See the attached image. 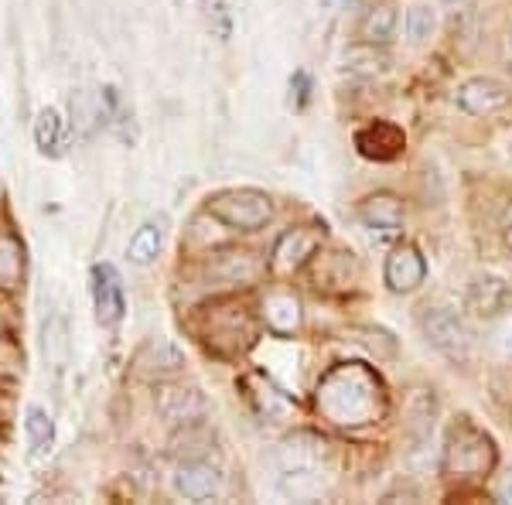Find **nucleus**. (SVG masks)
I'll use <instances>...</instances> for the list:
<instances>
[{"instance_id": "f257e3e1", "label": "nucleus", "mask_w": 512, "mask_h": 505, "mask_svg": "<svg viewBox=\"0 0 512 505\" xmlns=\"http://www.w3.org/2000/svg\"><path fill=\"white\" fill-rule=\"evenodd\" d=\"M495 465V444L485 430L468 420H458L444 447V475L448 478H482Z\"/></svg>"}, {"instance_id": "f03ea898", "label": "nucleus", "mask_w": 512, "mask_h": 505, "mask_svg": "<svg viewBox=\"0 0 512 505\" xmlns=\"http://www.w3.org/2000/svg\"><path fill=\"white\" fill-rule=\"evenodd\" d=\"M420 328H424L427 342H431L448 362H454V366H468V362H472L475 335H472L468 321L461 318L458 311H451V308H427L424 318H420Z\"/></svg>"}, {"instance_id": "7ed1b4c3", "label": "nucleus", "mask_w": 512, "mask_h": 505, "mask_svg": "<svg viewBox=\"0 0 512 505\" xmlns=\"http://www.w3.org/2000/svg\"><path fill=\"white\" fill-rule=\"evenodd\" d=\"M209 212L219 222H226L229 229L256 233V229H263L274 219V202H270V195L256 192V188H233V192L209 198Z\"/></svg>"}, {"instance_id": "20e7f679", "label": "nucleus", "mask_w": 512, "mask_h": 505, "mask_svg": "<svg viewBox=\"0 0 512 505\" xmlns=\"http://www.w3.org/2000/svg\"><path fill=\"white\" fill-rule=\"evenodd\" d=\"M454 103H458V110H465L468 117H495V113L512 106V89L502 79L475 76V79L461 82L458 93H454Z\"/></svg>"}, {"instance_id": "39448f33", "label": "nucleus", "mask_w": 512, "mask_h": 505, "mask_svg": "<svg viewBox=\"0 0 512 505\" xmlns=\"http://www.w3.org/2000/svg\"><path fill=\"white\" fill-rule=\"evenodd\" d=\"M325 441L315 434H294L287 437L284 447H280V465H284L287 478H297V482H315L321 475V465H325Z\"/></svg>"}, {"instance_id": "423d86ee", "label": "nucleus", "mask_w": 512, "mask_h": 505, "mask_svg": "<svg viewBox=\"0 0 512 505\" xmlns=\"http://www.w3.org/2000/svg\"><path fill=\"white\" fill-rule=\"evenodd\" d=\"M383 280L393 294H414L420 284L427 280V260L417 246L400 243L393 246L390 256H386V267H383Z\"/></svg>"}, {"instance_id": "0eeeda50", "label": "nucleus", "mask_w": 512, "mask_h": 505, "mask_svg": "<svg viewBox=\"0 0 512 505\" xmlns=\"http://www.w3.org/2000/svg\"><path fill=\"white\" fill-rule=\"evenodd\" d=\"M509 301H512L509 284L502 277H495V273H478V277H472V284H468V291H465L468 314L485 318V321L499 318V314L509 308Z\"/></svg>"}, {"instance_id": "6e6552de", "label": "nucleus", "mask_w": 512, "mask_h": 505, "mask_svg": "<svg viewBox=\"0 0 512 505\" xmlns=\"http://www.w3.org/2000/svg\"><path fill=\"white\" fill-rule=\"evenodd\" d=\"M403 147H407L403 130L386 120L369 123V127H362L359 134H355V151L366 157V161H379V164L396 161V157L403 154Z\"/></svg>"}, {"instance_id": "1a4fd4ad", "label": "nucleus", "mask_w": 512, "mask_h": 505, "mask_svg": "<svg viewBox=\"0 0 512 505\" xmlns=\"http://www.w3.org/2000/svg\"><path fill=\"white\" fill-rule=\"evenodd\" d=\"M158 413L168 424L188 427L205 417V396L195 386H161L158 389Z\"/></svg>"}, {"instance_id": "9d476101", "label": "nucleus", "mask_w": 512, "mask_h": 505, "mask_svg": "<svg viewBox=\"0 0 512 505\" xmlns=\"http://www.w3.org/2000/svg\"><path fill=\"white\" fill-rule=\"evenodd\" d=\"M175 492L188 502H209L222 492V475L209 461H185L175 471Z\"/></svg>"}, {"instance_id": "9b49d317", "label": "nucleus", "mask_w": 512, "mask_h": 505, "mask_svg": "<svg viewBox=\"0 0 512 505\" xmlns=\"http://www.w3.org/2000/svg\"><path fill=\"white\" fill-rule=\"evenodd\" d=\"M93 304L99 325H117L123 318V284L120 273L110 263H96L93 267Z\"/></svg>"}, {"instance_id": "f8f14e48", "label": "nucleus", "mask_w": 512, "mask_h": 505, "mask_svg": "<svg viewBox=\"0 0 512 505\" xmlns=\"http://www.w3.org/2000/svg\"><path fill=\"white\" fill-rule=\"evenodd\" d=\"M359 219L366 229L379 236H400L403 229V202L393 192H376L359 205Z\"/></svg>"}, {"instance_id": "ddd939ff", "label": "nucleus", "mask_w": 512, "mask_h": 505, "mask_svg": "<svg viewBox=\"0 0 512 505\" xmlns=\"http://www.w3.org/2000/svg\"><path fill=\"white\" fill-rule=\"evenodd\" d=\"M318 246H321V239L311 233V229H291V233H284L277 239L274 256H270V267H274L277 273L301 270L304 263L318 253Z\"/></svg>"}, {"instance_id": "4468645a", "label": "nucleus", "mask_w": 512, "mask_h": 505, "mask_svg": "<svg viewBox=\"0 0 512 505\" xmlns=\"http://www.w3.org/2000/svg\"><path fill=\"white\" fill-rule=\"evenodd\" d=\"M342 69L349 72V76H359V79H379L393 69V59H390V52H386V45L355 41L352 48H345Z\"/></svg>"}, {"instance_id": "2eb2a0df", "label": "nucleus", "mask_w": 512, "mask_h": 505, "mask_svg": "<svg viewBox=\"0 0 512 505\" xmlns=\"http://www.w3.org/2000/svg\"><path fill=\"white\" fill-rule=\"evenodd\" d=\"M209 273L219 280V284H226V287H246V284H253V280L263 273V263L256 260L253 253L233 250V253L216 256V260H212V267H209Z\"/></svg>"}, {"instance_id": "dca6fc26", "label": "nucleus", "mask_w": 512, "mask_h": 505, "mask_svg": "<svg viewBox=\"0 0 512 505\" xmlns=\"http://www.w3.org/2000/svg\"><path fill=\"white\" fill-rule=\"evenodd\" d=\"M161 246H164V229H161L158 219H151V222H144L134 236H130L127 256H130V263H137V267H147V263L158 260Z\"/></svg>"}, {"instance_id": "f3484780", "label": "nucleus", "mask_w": 512, "mask_h": 505, "mask_svg": "<svg viewBox=\"0 0 512 505\" xmlns=\"http://www.w3.org/2000/svg\"><path fill=\"white\" fill-rule=\"evenodd\" d=\"M137 366H140V372H147V376H168V372H178L185 366V355L161 338V342H151L144 352H140Z\"/></svg>"}, {"instance_id": "a211bd4d", "label": "nucleus", "mask_w": 512, "mask_h": 505, "mask_svg": "<svg viewBox=\"0 0 512 505\" xmlns=\"http://www.w3.org/2000/svg\"><path fill=\"white\" fill-rule=\"evenodd\" d=\"M393 35H396V7L393 4H376L359 24V38L373 41V45H390Z\"/></svg>"}, {"instance_id": "6ab92c4d", "label": "nucleus", "mask_w": 512, "mask_h": 505, "mask_svg": "<svg viewBox=\"0 0 512 505\" xmlns=\"http://www.w3.org/2000/svg\"><path fill=\"white\" fill-rule=\"evenodd\" d=\"M35 144H38V151L41 154H62V147H65V120H62V113L59 110H41L38 113V120H35Z\"/></svg>"}, {"instance_id": "aec40b11", "label": "nucleus", "mask_w": 512, "mask_h": 505, "mask_svg": "<svg viewBox=\"0 0 512 505\" xmlns=\"http://www.w3.org/2000/svg\"><path fill=\"white\" fill-rule=\"evenodd\" d=\"M437 31V11L431 4H410L407 7V18H403V35L414 48L427 45Z\"/></svg>"}, {"instance_id": "412c9836", "label": "nucleus", "mask_w": 512, "mask_h": 505, "mask_svg": "<svg viewBox=\"0 0 512 505\" xmlns=\"http://www.w3.org/2000/svg\"><path fill=\"white\" fill-rule=\"evenodd\" d=\"M24 273V253L14 236H0V291H11L21 284Z\"/></svg>"}, {"instance_id": "4be33fe9", "label": "nucleus", "mask_w": 512, "mask_h": 505, "mask_svg": "<svg viewBox=\"0 0 512 505\" xmlns=\"http://www.w3.org/2000/svg\"><path fill=\"white\" fill-rule=\"evenodd\" d=\"M24 430H28V441H31V451L35 454H45L55 441V424L41 407L28 410V417H24Z\"/></svg>"}, {"instance_id": "5701e85b", "label": "nucleus", "mask_w": 512, "mask_h": 505, "mask_svg": "<svg viewBox=\"0 0 512 505\" xmlns=\"http://www.w3.org/2000/svg\"><path fill=\"white\" fill-rule=\"evenodd\" d=\"M45 352H48V359L55 362V369H62L65 359H69V328H65L62 314L45 325Z\"/></svg>"}, {"instance_id": "b1692460", "label": "nucleus", "mask_w": 512, "mask_h": 505, "mask_svg": "<svg viewBox=\"0 0 512 505\" xmlns=\"http://www.w3.org/2000/svg\"><path fill=\"white\" fill-rule=\"evenodd\" d=\"M492 349H499L502 355H512V318H502L495 321L492 328Z\"/></svg>"}, {"instance_id": "393cba45", "label": "nucleus", "mask_w": 512, "mask_h": 505, "mask_svg": "<svg viewBox=\"0 0 512 505\" xmlns=\"http://www.w3.org/2000/svg\"><path fill=\"white\" fill-rule=\"evenodd\" d=\"M291 86H297V106L308 103V89H311V82H308V76H304V72H297V76L291 79Z\"/></svg>"}, {"instance_id": "a878e982", "label": "nucleus", "mask_w": 512, "mask_h": 505, "mask_svg": "<svg viewBox=\"0 0 512 505\" xmlns=\"http://www.w3.org/2000/svg\"><path fill=\"white\" fill-rule=\"evenodd\" d=\"M499 499H502V502H512V475L499 485Z\"/></svg>"}, {"instance_id": "bb28decb", "label": "nucleus", "mask_w": 512, "mask_h": 505, "mask_svg": "<svg viewBox=\"0 0 512 505\" xmlns=\"http://www.w3.org/2000/svg\"><path fill=\"white\" fill-rule=\"evenodd\" d=\"M502 236H506V246H509V253H512V209L506 215V226H502Z\"/></svg>"}, {"instance_id": "cd10ccee", "label": "nucleus", "mask_w": 512, "mask_h": 505, "mask_svg": "<svg viewBox=\"0 0 512 505\" xmlns=\"http://www.w3.org/2000/svg\"><path fill=\"white\" fill-rule=\"evenodd\" d=\"M328 11H345V7H352V0H325Z\"/></svg>"}, {"instance_id": "c85d7f7f", "label": "nucleus", "mask_w": 512, "mask_h": 505, "mask_svg": "<svg viewBox=\"0 0 512 505\" xmlns=\"http://www.w3.org/2000/svg\"><path fill=\"white\" fill-rule=\"evenodd\" d=\"M506 65H509V69H512V35L506 38Z\"/></svg>"}]
</instances>
